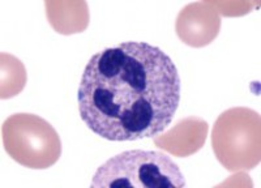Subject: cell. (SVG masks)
<instances>
[{"instance_id":"obj_3","label":"cell","mask_w":261,"mask_h":188,"mask_svg":"<svg viewBox=\"0 0 261 188\" xmlns=\"http://www.w3.org/2000/svg\"><path fill=\"white\" fill-rule=\"evenodd\" d=\"M212 145L228 171L256 167L260 164V114L246 108L223 111L213 127Z\"/></svg>"},{"instance_id":"obj_8","label":"cell","mask_w":261,"mask_h":188,"mask_svg":"<svg viewBox=\"0 0 261 188\" xmlns=\"http://www.w3.org/2000/svg\"><path fill=\"white\" fill-rule=\"evenodd\" d=\"M2 68L9 72H2V98H11L24 88L27 81L25 68L20 60L6 52L2 54Z\"/></svg>"},{"instance_id":"obj_6","label":"cell","mask_w":261,"mask_h":188,"mask_svg":"<svg viewBox=\"0 0 261 188\" xmlns=\"http://www.w3.org/2000/svg\"><path fill=\"white\" fill-rule=\"evenodd\" d=\"M208 133V123L191 117L180 120L167 133L154 138L155 145L176 157H187L201 149Z\"/></svg>"},{"instance_id":"obj_1","label":"cell","mask_w":261,"mask_h":188,"mask_svg":"<svg viewBox=\"0 0 261 188\" xmlns=\"http://www.w3.org/2000/svg\"><path fill=\"white\" fill-rule=\"evenodd\" d=\"M86 127L110 141L155 138L180 102L175 63L145 42H124L90 58L77 92Z\"/></svg>"},{"instance_id":"obj_5","label":"cell","mask_w":261,"mask_h":188,"mask_svg":"<svg viewBox=\"0 0 261 188\" xmlns=\"http://www.w3.org/2000/svg\"><path fill=\"white\" fill-rule=\"evenodd\" d=\"M175 28L176 34L186 45L204 47L220 33L221 17L211 2H197L181 9Z\"/></svg>"},{"instance_id":"obj_2","label":"cell","mask_w":261,"mask_h":188,"mask_svg":"<svg viewBox=\"0 0 261 188\" xmlns=\"http://www.w3.org/2000/svg\"><path fill=\"white\" fill-rule=\"evenodd\" d=\"M92 187H186L178 165L157 150H127L98 167Z\"/></svg>"},{"instance_id":"obj_4","label":"cell","mask_w":261,"mask_h":188,"mask_svg":"<svg viewBox=\"0 0 261 188\" xmlns=\"http://www.w3.org/2000/svg\"><path fill=\"white\" fill-rule=\"evenodd\" d=\"M2 138L9 157L28 169H48L62 154L59 133L47 120L34 114L11 115L3 123Z\"/></svg>"},{"instance_id":"obj_7","label":"cell","mask_w":261,"mask_h":188,"mask_svg":"<svg viewBox=\"0 0 261 188\" xmlns=\"http://www.w3.org/2000/svg\"><path fill=\"white\" fill-rule=\"evenodd\" d=\"M46 15L51 26L65 36L81 33L89 24L85 2H46Z\"/></svg>"}]
</instances>
